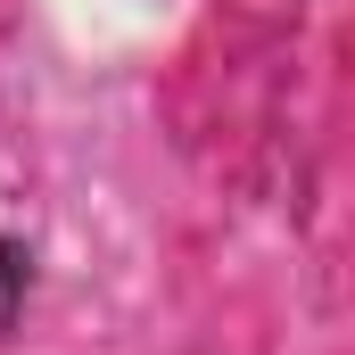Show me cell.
I'll list each match as a JSON object with an SVG mask.
<instances>
[{
    "mask_svg": "<svg viewBox=\"0 0 355 355\" xmlns=\"http://www.w3.org/2000/svg\"><path fill=\"white\" fill-rule=\"evenodd\" d=\"M33 281H42V248L25 232H0V339H17V322L33 306Z\"/></svg>",
    "mask_w": 355,
    "mask_h": 355,
    "instance_id": "cell-1",
    "label": "cell"
}]
</instances>
